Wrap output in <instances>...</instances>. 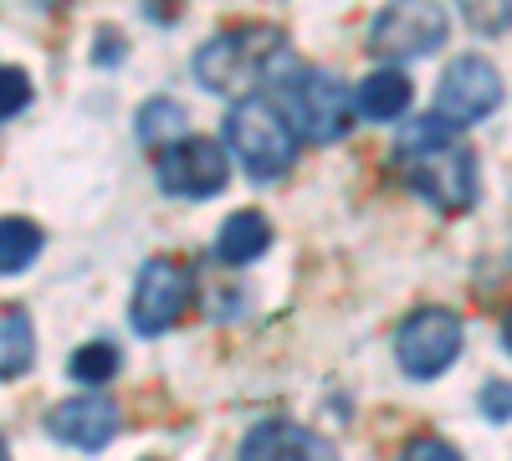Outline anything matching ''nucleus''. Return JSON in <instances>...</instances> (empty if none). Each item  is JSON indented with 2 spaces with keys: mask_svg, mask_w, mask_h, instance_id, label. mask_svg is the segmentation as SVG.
<instances>
[{
  "mask_svg": "<svg viewBox=\"0 0 512 461\" xmlns=\"http://www.w3.org/2000/svg\"><path fill=\"white\" fill-rule=\"evenodd\" d=\"M395 164L405 185L431 200L441 216H461L477 205V154L472 144H461V129L441 113L410 118L405 134L395 144Z\"/></svg>",
  "mask_w": 512,
  "mask_h": 461,
  "instance_id": "nucleus-1",
  "label": "nucleus"
},
{
  "mask_svg": "<svg viewBox=\"0 0 512 461\" xmlns=\"http://www.w3.org/2000/svg\"><path fill=\"white\" fill-rule=\"evenodd\" d=\"M287 62V36L277 26H231L195 52V82L205 93L246 98Z\"/></svg>",
  "mask_w": 512,
  "mask_h": 461,
  "instance_id": "nucleus-2",
  "label": "nucleus"
},
{
  "mask_svg": "<svg viewBox=\"0 0 512 461\" xmlns=\"http://www.w3.org/2000/svg\"><path fill=\"white\" fill-rule=\"evenodd\" d=\"M226 144L231 154L246 164V175L256 185H272L282 180L292 164H297V129L287 123L282 103H267V98H236L231 113H226Z\"/></svg>",
  "mask_w": 512,
  "mask_h": 461,
  "instance_id": "nucleus-3",
  "label": "nucleus"
},
{
  "mask_svg": "<svg viewBox=\"0 0 512 461\" xmlns=\"http://www.w3.org/2000/svg\"><path fill=\"white\" fill-rule=\"evenodd\" d=\"M282 113L297 129V139H313V144H338L354 129V98L344 88V77H333L323 67H297L282 82Z\"/></svg>",
  "mask_w": 512,
  "mask_h": 461,
  "instance_id": "nucleus-4",
  "label": "nucleus"
},
{
  "mask_svg": "<svg viewBox=\"0 0 512 461\" xmlns=\"http://www.w3.org/2000/svg\"><path fill=\"white\" fill-rule=\"evenodd\" d=\"M451 21L436 0H390L374 21H369V52L384 62H415L446 47Z\"/></svg>",
  "mask_w": 512,
  "mask_h": 461,
  "instance_id": "nucleus-5",
  "label": "nucleus"
},
{
  "mask_svg": "<svg viewBox=\"0 0 512 461\" xmlns=\"http://www.w3.org/2000/svg\"><path fill=\"white\" fill-rule=\"evenodd\" d=\"M154 175H159V190L175 195V200H210V195L226 190L231 159H226V144L221 139L185 134V139H175L169 149H159Z\"/></svg>",
  "mask_w": 512,
  "mask_h": 461,
  "instance_id": "nucleus-6",
  "label": "nucleus"
},
{
  "mask_svg": "<svg viewBox=\"0 0 512 461\" xmlns=\"http://www.w3.org/2000/svg\"><path fill=\"white\" fill-rule=\"evenodd\" d=\"M195 298V272L190 262H175V257H149L139 267V282H134V308H128V323H134L144 339H159L169 333L185 308Z\"/></svg>",
  "mask_w": 512,
  "mask_h": 461,
  "instance_id": "nucleus-7",
  "label": "nucleus"
},
{
  "mask_svg": "<svg viewBox=\"0 0 512 461\" xmlns=\"http://www.w3.org/2000/svg\"><path fill=\"white\" fill-rule=\"evenodd\" d=\"M395 359L410 380H436L461 359V318L446 308H415L395 328Z\"/></svg>",
  "mask_w": 512,
  "mask_h": 461,
  "instance_id": "nucleus-8",
  "label": "nucleus"
},
{
  "mask_svg": "<svg viewBox=\"0 0 512 461\" xmlns=\"http://www.w3.org/2000/svg\"><path fill=\"white\" fill-rule=\"evenodd\" d=\"M502 108V77L487 57H456L446 72H441V88H436V113L451 118L456 129L466 123H482Z\"/></svg>",
  "mask_w": 512,
  "mask_h": 461,
  "instance_id": "nucleus-9",
  "label": "nucleus"
},
{
  "mask_svg": "<svg viewBox=\"0 0 512 461\" xmlns=\"http://www.w3.org/2000/svg\"><path fill=\"white\" fill-rule=\"evenodd\" d=\"M118 426H123V415L108 395H82V400H62L47 410V431L77 451H103L118 436Z\"/></svg>",
  "mask_w": 512,
  "mask_h": 461,
  "instance_id": "nucleus-10",
  "label": "nucleus"
},
{
  "mask_svg": "<svg viewBox=\"0 0 512 461\" xmlns=\"http://www.w3.org/2000/svg\"><path fill=\"white\" fill-rule=\"evenodd\" d=\"M241 461H338L333 441L308 431V426H292V421H262L251 426V436L241 441Z\"/></svg>",
  "mask_w": 512,
  "mask_h": 461,
  "instance_id": "nucleus-11",
  "label": "nucleus"
},
{
  "mask_svg": "<svg viewBox=\"0 0 512 461\" xmlns=\"http://www.w3.org/2000/svg\"><path fill=\"white\" fill-rule=\"evenodd\" d=\"M410 98H415L410 77H405L400 67H379V72H369V77L359 82L354 108H359L364 118H374V123H390V118H405V113H410Z\"/></svg>",
  "mask_w": 512,
  "mask_h": 461,
  "instance_id": "nucleus-12",
  "label": "nucleus"
},
{
  "mask_svg": "<svg viewBox=\"0 0 512 461\" xmlns=\"http://www.w3.org/2000/svg\"><path fill=\"white\" fill-rule=\"evenodd\" d=\"M267 246H272L267 216L236 211V216H226V226H221V236H216V257H221V267H246V262L262 257Z\"/></svg>",
  "mask_w": 512,
  "mask_h": 461,
  "instance_id": "nucleus-13",
  "label": "nucleus"
},
{
  "mask_svg": "<svg viewBox=\"0 0 512 461\" xmlns=\"http://www.w3.org/2000/svg\"><path fill=\"white\" fill-rule=\"evenodd\" d=\"M36 359V328L31 313L16 303H0V380H16Z\"/></svg>",
  "mask_w": 512,
  "mask_h": 461,
  "instance_id": "nucleus-14",
  "label": "nucleus"
},
{
  "mask_svg": "<svg viewBox=\"0 0 512 461\" xmlns=\"http://www.w3.org/2000/svg\"><path fill=\"white\" fill-rule=\"evenodd\" d=\"M134 129H139V144L144 149H169L175 139L190 134V118H185V108L175 98H149L139 108V118H134Z\"/></svg>",
  "mask_w": 512,
  "mask_h": 461,
  "instance_id": "nucleus-15",
  "label": "nucleus"
},
{
  "mask_svg": "<svg viewBox=\"0 0 512 461\" xmlns=\"http://www.w3.org/2000/svg\"><path fill=\"white\" fill-rule=\"evenodd\" d=\"M41 246H47V236H41L36 221H26V216H6V221H0V277L26 272V267L41 257Z\"/></svg>",
  "mask_w": 512,
  "mask_h": 461,
  "instance_id": "nucleus-16",
  "label": "nucleus"
},
{
  "mask_svg": "<svg viewBox=\"0 0 512 461\" xmlns=\"http://www.w3.org/2000/svg\"><path fill=\"white\" fill-rule=\"evenodd\" d=\"M118 344H108V339H93V344H82L77 354H72V380L77 385H108L113 374H118Z\"/></svg>",
  "mask_w": 512,
  "mask_h": 461,
  "instance_id": "nucleus-17",
  "label": "nucleus"
},
{
  "mask_svg": "<svg viewBox=\"0 0 512 461\" xmlns=\"http://www.w3.org/2000/svg\"><path fill=\"white\" fill-rule=\"evenodd\" d=\"M466 26H472L477 36H502L512 31V0H456Z\"/></svg>",
  "mask_w": 512,
  "mask_h": 461,
  "instance_id": "nucleus-18",
  "label": "nucleus"
},
{
  "mask_svg": "<svg viewBox=\"0 0 512 461\" xmlns=\"http://www.w3.org/2000/svg\"><path fill=\"white\" fill-rule=\"evenodd\" d=\"M31 103V77L21 67H0V118H16Z\"/></svg>",
  "mask_w": 512,
  "mask_h": 461,
  "instance_id": "nucleus-19",
  "label": "nucleus"
},
{
  "mask_svg": "<svg viewBox=\"0 0 512 461\" xmlns=\"http://www.w3.org/2000/svg\"><path fill=\"white\" fill-rule=\"evenodd\" d=\"M395 461H461V451L441 436H415V441H405V451Z\"/></svg>",
  "mask_w": 512,
  "mask_h": 461,
  "instance_id": "nucleus-20",
  "label": "nucleus"
},
{
  "mask_svg": "<svg viewBox=\"0 0 512 461\" xmlns=\"http://www.w3.org/2000/svg\"><path fill=\"white\" fill-rule=\"evenodd\" d=\"M482 410H487V421H512V385L502 380L482 385Z\"/></svg>",
  "mask_w": 512,
  "mask_h": 461,
  "instance_id": "nucleus-21",
  "label": "nucleus"
},
{
  "mask_svg": "<svg viewBox=\"0 0 512 461\" xmlns=\"http://www.w3.org/2000/svg\"><path fill=\"white\" fill-rule=\"evenodd\" d=\"M502 344H507V354H512V318H507V328H502Z\"/></svg>",
  "mask_w": 512,
  "mask_h": 461,
  "instance_id": "nucleus-22",
  "label": "nucleus"
},
{
  "mask_svg": "<svg viewBox=\"0 0 512 461\" xmlns=\"http://www.w3.org/2000/svg\"><path fill=\"white\" fill-rule=\"evenodd\" d=\"M0 461H11V451H6V441H0Z\"/></svg>",
  "mask_w": 512,
  "mask_h": 461,
  "instance_id": "nucleus-23",
  "label": "nucleus"
}]
</instances>
